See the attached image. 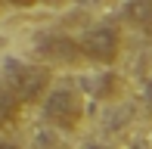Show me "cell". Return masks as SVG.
Instances as JSON below:
<instances>
[{
	"label": "cell",
	"mask_w": 152,
	"mask_h": 149,
	"mask_svg": "<svg viewBox=\"0 0 152 149\" xmlns=\"http://www.w3.org/2000/svg\"><path fill=\"white\" fill-rule=\"evenodd\" d=\"M3 84L12 90V96L22 106L28 103H40L44 93L50 90V69L37 62H22V59H10L3 65Z\"/></svg>",
	"instance_id": "6da1fadb"
},
{
	"label": "cell",
	"mask_w": 152,
	"mask_h": 149,
	"mask_svg": "<svg viewBox=\"0 0 152 149\" xmlns=\"http://www.w3.org/2000/svg\"><path fill=\"white\" fill-rule=\"evenodd\" d=\"M44 115L53 127L72 134L84 121V96L75 87H53L44 93Z\"/></svg>",
	"instance_id": "7a4b0ae2"
},
{
	"label": "cell",
	"mask_w": 152,
	"mask_h": 149,
	"mask_svg": "<svg viewBox=\"0 0 152 149\" xmlns=\"http://www.w3.org/2000/svg\"><path fill=\"white\" fill-rule=\"evenodd\" d=\"M78 50L84 59H90V62H99V65H112L115 59H118L121 53V31L118 25H93V28L84 31V37L78 40Z\"/></svg>",
	"instance_id": "3957f363"
},
{
	"label": "cell",
	"mask_w": 152,
	"mask_h": 149,
	"mask_svg": "<svg viewBox=\"0 0 152 149\" xmlns=\"http://www.w3.org/2000/svg\"><path fill=\"white\" fill-rule=\"evenodd\" d=\"M37 50L44 53L50 62H56V65H78L81 59V50H78V40H72V37H65V34H50V37H44L37 44Z\"/></svg>",
	"instance_id": "277c9868"
},
{
	"label": "cell",
	"mask_w": 152,
	"mask_h": 149,
	"mask_svg": "<svg viewBox=\"0 0 152 149\" xmlns=\"http://www.w3.org/2000/svg\"><path fill=\"white\" fill-rule=\"evenodd\" d=\"M124 22L134 25L143 34H152V0H127L124 3Z\"/></svg>",
	"instance_id": "5b68a950"
},
{
	"label": "cell",
	"mask_w": 152,
	"mask_h": 149,
	"mask_svg": "<svg viewBox=\"0 0 152 149\" xmlns=\"http://www.w3.org/2000/svg\"><path fill=\"white\" fill-rule=\"evenodd\" d=\"M22 118V103L12 96V90L6 84H0V131H10Z\"/></svg>",
	"instance_id": "8992f818"
},
{
	"label": "cell",
	"mask_w": 152,
	"mask_h": 149,
	"mask_svg": "<svg viewBox=\"0 0 152 149\" xmlns=\"http://www.w3.org/2000/svg\"><path fill=\"white\" fill-rule=\"evenodd\" d=\"M6 3H12V6H34L37 0H6Z\"/></svg>",
	"instance_id": "52a82bcc"
},
{
	"label": "cell",
	"mask_w": 152,
	"mask_h": 149,
	"mask_svg": "<svg viewBox=\"0 0 152 149\" xmlns=\"http://www.w3.org/2000/svg\"><path fill=\"white\" fill-rule=\"evenodd\" d=\"M0 149H22L19 143H10V140H0Z\"/></svg>",
	"instance_id": "ba28073f"
},
{
	"label": "cell",
	"mask_w": 152,
	"mask_h": 149,
	"mask_svg": "<svg viewBox=\"0 0 152 149\" xmlns=\"http://www.w3.org/2000/svg\"><path fill=\"white\" fill-rule=\"evenodd\" d=\"M47 3H65V0H47Z\"/></svg>",
	"instance_id": "9c48e42d"
},
{
	"label": "cell",
	"mask_w": 152,
	"mask_h": 149,
	"mask_svg": "<svg viewBox=\"0 0 152 149\" xmlns=\"http://www.w3.org/2000/svg\"><path fill=\"white\" fill-rule=\"evenodd\" d=\"M0 6H3V0H0Z\"/></svg>",
	"instance_id": "30bf717a"
}]
</instances>
